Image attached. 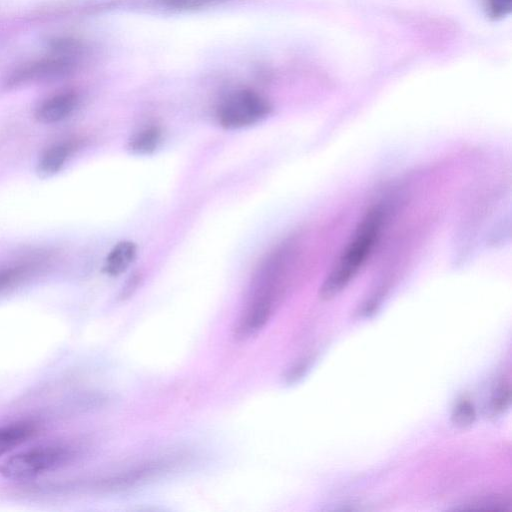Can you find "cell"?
<instances>
[{"label":"cell","instance_id":"obj_4","mask_svg":"<svg viewBox=\"0 0 512 512\" xmlns=\"http://www.w3.org/2000/svg\"><path fill=\"white\" fill-rule=\"evenodd\" d=\"M76 55L56 52L19 65L6 78L7 87L54 80L72 73L76 67Z\"/></svg>","mask_w":512,"mask_h":512},{"label":"cell","instance_id":"obj_10","mask_svg":"<svg viewBox=\"0 0 512 512\" xmlns=\"http://www.w3.org/2000/svg\"><path fill=\"white\" fill-rule=\"evenodd\" d=\"M226 1L227 0H158L162 6L176 11H194L215 6Z\"/></svg>","mask_w":512,"mask_h":512},{"label":"cell","instance_id":"obj_5","mask_svg":"<svg viewBox=\"0 0 512 512\" xmlns=\"http://www.w3.org/2000/svg\"><path fill=\"white\" fill-rule=\"evenodd\" d=\"M79 98L74 91H62L44 99L35 110L39 122L51 124L66 119L78 106Z\"/></svg>","mask_w":512,"mask_h":512},{"label":"cell","instance_id":"obj_14","mask_svg":"<svg viewBox=\"0 0 512 512\" xmlns=\"http://www.w3.org/2000/svg\"><path fill=\"white\" fill-rule=\"evenodd\" d=\"M23 273V269L19 267L0 269V292L17 283Z\"/></svg>","mask_w":512,"mask_h":512},{"label":"cell","instance_id":"obj_7","mask_svg":"<svg viewBox=\"0 0 512 512\" xmlns=\"http://www.w3.org/2000/svg\"><path fill=\"white\" fill-rule=\"evenodd\" d=\"M37 431V425L27 421L0 427V456L26 442Z\"/></svg>","mask_w":512,"mask_h":512},{"label":"cell","instance_id":"obj_15","mask_svg":"<svg viewBox=\"0 0 512 512\" xmlns=\"http://www.w3.org/2000/svg\"><path fill=\"white\" fill-rule=\"evenodd\" d=\"M308 368V363L307 361H301V362H298L297 364H295L293 367H291L285 378H286V382L288 383H293L295 381H297L299 378H301L303 376V374L305 373V370Z\"/></svg>","mask_w":512,"mask_h":512},{"label":"cell","instance_id":"obj_6","mask_svg":"<svg viewBox=\"0 0 512 512\" xmlns=\"http://www.w3.org/2000/svg\"><path fill=\"white\" fill-rule=\"evenodd\" d=\"M74 148V143L68 141L59 142L49 147L38 162V175L42 178H46L59 172Z\"/></svg>","mask_w":512,"mask_h":512},{"label":"cell","instance_id":"obj_13","mask_svg":"<svg viewBox=\"0 0 512 512\" xmlns=\"http://www.w3.org/2000/svg\"><path fill=\"white\" fill-rule=\"evenodd\" d=\"M512 0H485V7L490 17L502 18L511 11Z\"/></svg>","mask_w":512,"mask_h":512},{"label":"cell","instance_id":"obj_9","mask_svg":"<svg viewBox=\"0 0 512 512\" xmlns=\"http://www.w3.org/2000/svg\"><path fill=\"white\" fill-rule=\"evenodd\" d=\"M162 141V130L149 126L135 133L128 143V148L136 154L152 153Z\"/></svg>","mask_w":512,"mask_h":512},{"label":"cell","instance_id":"obj_8","mask_svg":"<svg viewBox=\"0 0 512 512\" xmlns=\"http://www.w3.org/2000/svg\"><path fill=\"white\" fill-rule=\"evenodd\" d=\"M136 256V246L133 242L122 241L116 244L108 254L104 263V272L111 276L123 273Z\"/></svg>","mask_w":512,"mask_h":512},{"label":"cell","instance_id":"obj_2","mask_svg":"<svg viewBox=\"0 0 512 512\" xmlns=\"http://www.w3.org/2000/svg\"><path fill=\"white\" fill-rule=\"evenodd\" d=\"M74 451L66 446L52 445L33 448L6 459L0 474L11 480H26L67 464Z\"/></svg>","mask_w":512,"mask_h":512},{"label":"cell","instance_id":"obj_12","mask_svg":"<svg viewBox=\"0 0 512 512\" xmlns=\"http://www.w3.org/2000/svg\"><path fill=\"white\" fill-rule=\"evenodd\" d=\"M510 402V389L505 383L500 384L491 397V407L495 412L503 411Z\"/></svg>","mask_w":512,"mask_h":512},{"label":"cell","instance_id":"obj_3","mask_svg":"<svg viewBox=\"0 0 512 512\" xmlns=\"http://www.w3.org/2000/svg\"><path fill=\"white\" fill-rule=\"evenodd\" d=\"M270 102L260 93L241 89L223 100L217 111L219 123L229 129L255 124L271 112Z\"/></svg>","mask_w":512,"mask_h":512},{"label":"cell","instance_id":"obj_1","mask_svg":"<svg viewBox=\"0 0 512 512\" xmlns=\"http://www.w3.org/2000/svg\"><path fill=\"white\" fill-rule=\"evenodd\" d=\"M383 211L370 209L358 224L335 265L320 289L323 299H330L341 292L355 277L370 256L381 232Z\"/></svg>","mask_w":512,"mask_h":512},{"label":"cell","instance_id":"obj_11","mask_svg":"<svg viewBox=\"0 0 512 512\" xmlns=\"http://www.w3.org/2000/svg\"><path fill=\"white\" fill-rule=\"evenodd\" d=\"M475 419V409L473 405L463 400L459 402L452 413V421L458 427H466L472 424Z\"/></svg>","mask_w":512,"mask_h":512}]
</instances>
